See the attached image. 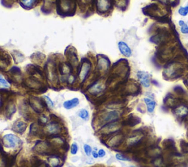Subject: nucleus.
I'll use <instances>...</instances> for the list:
<instances>
[{"label": "nucleus", "mask_w": 188, "mask_h": 167, "mask_svg": "<svg viewBox=\"0 0 188 167\" xmlns=\"http://www.w3.org/2000/svg\"><path fill=\"white\" fill-rule=\"evenodd\" d=\"M78 152V145L76 142H74L71 144V153L72 155H76Z\"/></svg>", "instance_id": "a211bd4d"}, {"label": "nucleus", "mask_w": 188, "mask_h": 167, "mask_svg": "<svg viewBox=\"0 0 188 167\" xmlns=\"http://www.w3.org/2000/svg\"><path fill=\"white\" fill-rule=\"evenodd\" d=\"M36 0H21V2L24 6L27 7H30L36 3Z\"/></svg>", "instance_id": "2eb2a0df"}, {"label": "nucleus", "mask_w": 188, "mask_h": 167, "mask_svg": "<svg viewBox=\"0 0 188 167\" xmlns=\"http://www.w3.org/2000/svg\"><path fill=\"white\" fill-rule=\"evenodd\" d=\"M176 114L180 117H184L188 114V107L184 105H181L176 109Z\"/></svg>", "instance_id": "423d86ee"}, {"label": "nucleus", "mask_w": 188, "mask_h": 167, "mask_svg": "<svg viewBox=\"0 0 188 167\" xmlns=\"http://www.w3.org/2000/svg\"><path fill=\"white\" fill-rule=\"evenodd\" d=\"M141 139V136H133L132 137L129 138L128 139V144L130 145H134V144H137L138 142H139L140 140Z\"/></svg>", "instance_id": "ddd939ff"}, {"label": "nucleus", "mask_w": 188, "mask_h": 167, "mask_svg": "<svg viewBox=\"0 0 188 167\" xmlns=\"http://www.w3.org/2000/svg\"><path fill=\"white\" fill-rule=\"evenodd\" d=\"M179 26H180V31L182 34L187 35L188 34V24L184 22V21L179 20Z\"/></svg>", "instance_id": "9d476101"}, {"label": "nucleus", "mask_w": 188, "mask_h": 167, "mask_svg": "<svg viewBox=\"0 0 188 167\" xmlns=\"http://www.w3.org/2000/svg\"><path fill=\"white\" fill-rule=\"evenodd\" d=\"M144 102L146 103V107H147V111L149 113H152L154 111L156 106V102L154 100L151 99L150 98H145Z\"/></svg>", "instance_id": "0eeeda50"}, {"label": "nucleus", "mask_w": 188, "mask_h": 167, "mask_svg": "<svg viewBox=\"0 0 188 167\" xmlns=\"http://www.w3.org/2000/svg\"><path fill=\"white\" fill-rule=\"evenodd\" d=\"M115 158H116V159H118V160H122V161H127V160H129V159L127 158V157L124 156V155H122V154H120V153L116 154Z\"/></svg>", "instance_id": "aec40b11"}, {"label": "nucleus", "mask_w": 188, "mask_h": 167, "mask_svg": "<svg viewBox=\"0 0 188 167\" xmlns=\"http://www.w3.org/2000/svg\"><path fill=\"white\" fill-rule=\"evenodd\" d=\"M0 84H2L3 86H4V87H8V84H7V82L5 80V79H4V78L2 77V76L0 75Z\"/></svg>", "instance_id": "412c9836"}, {"label": "nucleus", "mask_w": 188, "mask_h": 167, "mask_svg": "<svg viewBox=\"0 0 188 167\" xmlns=\"http://www.w3.org/2000/svg\"><path fill=\"white\" fill-rule=\"evenodd\" d=\"M178 13L181 16H187L188 15V6L185 7H180L178 10Z\"/></svg>", "instance_id": "4468645a"}, {"label": "nucleus", "mask_w": 188, "mask_h": 167, "mask_svg": "<svg viewBox=\"0 0 188 167\" xmlns=\"http://www.w3.org/2000/svg\"><path fill=\"white\" fill-rule=\"evenodd\" d=\"M92 156L94 158H99V157H98V152H97V150H93V152H92Z\"/></svg>", "instance_id": "5701e85b"}, {"label": "nucleus", "mask_w": 188, "mask_h": 167, "mask_svg": "<svg viewBox=\"0 0 188 167\" xmlns=\"http://www.w3.org/2000/svg\"><path fill=\"white\" fill-rule=\"evenodd\" d=\"M78 116L80 117L82 120H87L89 118V112L87 111V110H86L85 109H80L78 112Z\"/></svg>", "instance_id": "f8f14e48"}, {"label": "nucleus", "mask_w": 188, "mask_h": 167, "mask_svg": "<svg viewBox=\"0 0 188 167\" xmlns=\"http://www.w3.org/2000/svg\"><path fill=\"white\" fill-rule=\"evenodd\" d=\"M187 6H188V3H187Z\"/></svg>", "instance_id": "a878e982"}, {"label": "nucleus", "mask_w": 188, "mask_h": 167, "mask_svg": "<svg viewBox=\"0 0 188 167\" xmlns=\"http://www.w3.org/2000/svg\"><path fill=\"white\" fill-rule=\"evenodd\" d=\"M84 151H85V153L86 154L87 156H90L92 155V152H93V149H92L91 147L88 144H84Z\"/></svg>", "instance_id": "f3484780"}, {"label": "nucleus", "mask_w": 188, "mask_h": 167, "mask_svg": "<svg viewBox=\"0 0 188 167\" xmlns=\"http://www.w3.org/2000/svg\"><path fill=\"white\" fill-rule=\"evenodd\" d=\"M21 142V140L16 136L11 133L4 135L3 137V144L6 148H16L20 145Z\"/></svg>", "instance_id": "f257e3e1"}, {"label": "nucleus", "mask_w": 188, "mask_h": 167, "mask_svg": "<svg viewBox=\"0 0 188 167\" xmlns=\"http://www.w3.org/2000/svg\"><path fill=\"white\" fill-rule=\"evenodd\" d=\"M120 114L117 111H111L103 116V121L105 122H113L118 120Z\"/></svg>", "instance_id": "20e7f679"}, {"label": "nucleus", "mask_w": 188, "mask_h": 167, "mask_svg": "<svg viewBox=\"0 0 188 167\" xmlns=\"http://www.w3.org/2000/svg\"><path fill=\"white\" fill-rule=\"evenodd\" d=\"M98 157H99V158H103V157H104L105 155H106V152L104 151V149H98Z\"/></svg>", "instance_id": "4be33fe9"}, {"label": "nucleus", "mask_w": 188, "mask_h": 167, "mask_svg": "<svg viewBox=\"0 0 188 167\" xmlns=\"http://www.w3.org/2000/svg\"><path fill=\"white\" fill-rule=\"evenodd\" d=\"M44 100H45L46 102H47V104L48 105V106H49V108H53L54 107L53 101H52V100H51L50 98H49V97L47 96V95H44Z\"/></svg>", "instance_id": "6ab92c4d"}, {"label": "nucleus", "mask_w": 188, "mask_h": 167, "mask_svg": "<svg viewBox=\"0 0 188 167\" xmlns=\"http://www.w3.org/2000/svg\"><path fill=\"white\" fill-rule=\"evenodd\" d=\"M1 101H0V106H1Z\"/></svg>", "instance_id": "b1692460"}, {"label": "nucleus", "mask_w": 188, "mask_h": 167, "mask_svg": "<svg viewBox=\"0 0 188 167\" xmlns=\"http://www.w3.org/2000/svg\"><path fill=\"white\" fill-rule=\"evenodd\" d=\"M98 7L100 10H107L110 7V1L109 0H98Z\"/></svg>", "instance_id": "1a4fd4ad"}, {"label": "nucleus", "mask_w": 188, "mask_h": 167, "mask_svg": "<svg viewBox=\"0 0 188 167\" xmlns=\"http://www.w3.org/2000/svg\"><path fill=\"white\" fill-rule=\"evenodd\" d=\"M79 100L77 98H74L71 100H68V101H65V102L63 103V107H64L66 109L70 110V109H74V108L76 107V106L79 105Z\"/></svg>", "instance_id": "39448f33"}, {"label": "nucleus", "mask_w": 188, "mask_h": 167, "mask_svg": "<svg viewBox=\"0 0 188 167\" xmlns=\"http://www.w3.org/2000/svg\"><path fill=\"white\" fill-rule=\"evenodd\" d=\"M26 127L27 125L24 122L19 121V122H16L14 124L13 130H15V131H16L19 133H22L24 131L25 129H26Z\"/></svg>", "instance_id": "6e6552de"}, {"label": "nucleus", "mask_w": 188, "mask_h": 167, "mask_svg": "<svg viewBox=\"0 0 188 167\" xmlns=\"http://www.w3.org/2000/svg\"><path fill=\"white\" fill-rule=\"evenodd\" d=\"M118 47L123 56L126 57H130L132 56V51L131 48L129 46L128 44L124 41H119L118 43Z\"/></svg>", "instance_id": "7ed1b4c3"}, {"label": "nucleus", "mask_w": 188, "mask_h": 167, "mask_svg": "<svg viewBox=\"0 0 188 167\" xmlns=\"http://www.w3.org/2000/svg\"><path fill=\"white\" fill-rule=\"evenodd\" d=\"M48 130H49V133H57L56 131L59 130V126H57L56 124H51V125H48Z\"/></svg>", "instance_id": "dca6fc26"}, {"label": "nucleus", "mask_w": 188, "mask_h": 167, "mask_svg": "<svg viewBox=\"0 0 188 167\" xmlns=\"http://www.w3.org/2000/svg\"><path fill=\"white\" fill-rule=\"evenodd\" d=\"M137 77L139 80L140 83L145 88H149L151 85L150 76L146 71H140L137 73Z\"/></svg>", "instance_id": "f03ea898"}, {"label": "nucleus", "mask_w": 188, "mask_h": 167, "mask_svg": "<svg viewBox=\"0 0 188 167\" xmlns=\"http://www.w3.org/2000/svg\"><path fill=\"white\" fill-rule=\"evenodd\" d=\"M89 71H90V65H85L82 67V70H81V73H80L81 74L80 76H81V78H82V80H84V79H85L87 75L88 74Z\"/></svg>", "instance_id": "9b49d317"}, {"label": "nucleus", "mask_w": 188, "mask_h": 167, "mask_svg": "<svg viewBox=\"0 0 188 167\" xmlns=\"http://www.w3.org/2000/svg\"><path fill=\"white\" fill-rule=\"evenodd\" d=\"M130 167H135V166H130Z\"/></svg>", "instance_id": "393cba45"}]
</instances>
